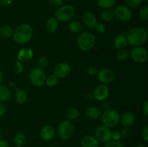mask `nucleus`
Returning a JSON list of instances; mask_svg holds the SVG:
<instances>
[{"label": "nucleus", "mask_w": 148, "mask_h": 147, "mask_svg": "<svg viewBox=\"0 0 148 147\" xmlns=\"http://www.w3.org/2000/svg\"><path fill=\"white\" fill-rule=\"evenodd\" d=\"M128 42H127L126 35L123 34H119L114 40V46L117 50L124 49L127 46Z\"/></svg>", "instance_id": "obj_20"}, {"label": "nucleus", "mask_w": 148, "mask_h": 147, "mask_svg": "<svg viewBox=\"0 0 148 147\" xmlns=\"http://www.w3.org/2000/svg\"><path fill=\"white\" fill-rule=\"evenodd\" d=\"M98 7L103 10L111 9L115 6L116 0H96Z\"/></svg>", "instance_id": "obj_26"}, {"label": "nucleus", "mask_w": 148, "mask_h": 147, "mask_svg": "<svg viewBox=\"0 0 148 147\" xmlns=\"http://www.w3.org/2000/svg\"><path fill=\"white\" fill-rule=\"evenodd\" d=\"M49 4L53 7H59L63 5L64 0H48Z\"/></svg>", "instance_id": "obj_39"}, {"label": "nucleus", "mask_w": 148, "mask_h": 147, "mask_svg": "<svg viewBox=\"0 0 148 147\" xmlns=\"http://www.w3.org/2000/svg\"><path fill=\"white\" fill-rule=\"evenodd\" d=\"M120 133H121V138H127V135H128V129H127V128H123V129L121 130V131H120Z\"/></svg>", "instance_id": "obj_46"}, {"label": "nucleus", "mask_w": 148, "mask_h": 147, "mask_svg": "<svg viewBox=\"0 0 148 147\" xmlns=\"http://www.w3.org/2000/svg\"><path fill=\"white\" fill-rule=\"evenodd\" d=\"M33 31L31 26L26 23H23L19 25L13 33V39L19 44H26L33 37Z\"/></svg>", "instance_id": "obj_2"}, {"label": "nucleus", "mask_w": 148, "mask_h": 147, "mask_svg": "<svg viewBox=\"0 0 148 147\" xmlns=\"http://www.w3.org/2000/svg\"><path fill=\"white\" fill-rule=\"evenodd\" d=\"M104 147H124V146H123V144H121V142H119V141H114V140H112V141H108V142H107L106 144V145L104 146Z\"/></svg>", "instance_id": "obj_36"}, {"label": "nucleus", "mask_w": 148, "mask_h": 147, "mask_svg": "<svg viewBox=\"0 0 148 147\" xmlns=\"http://www.w3.org/2000/svg\"><path fill=\"white\" fill-rule=\"evenodd\" d=\"M70 66L64 62L57 63L53 69V74L57 78L66 77L70 74Z\"/></svg>", "instance_id": "obj_13"}, {"label": "nucleus", "mask_w": 148, "mask_h": 147, "mask_svg": "<svg viewBox=\"0 0 148 147\" xmlns=\"http://www.w3.org/2000/svg\"><path fill=\"white\" fill-rule=\"evenodd\" d=\"M95 135L98 142L106 143L110 141L111 140V135H112V131L111 128L105 126V125H98L95 129L94 132Z\"/></svg>", "instance_id": "obj_8"}, {"label": "nucleus", "mask_w": 148, "mask_h": 147, "mask_svg": "<svg viewBox=\"0 0 148 147\" xmlns=\"http://www.w3.org/2000/svg\"><path fill=\"white\" fill-rule=\"evenodd\" d=\"M101 110L98 107L90 106L86 110L87 117L90 120H98L101 118Z\"/></svg>", "instance_id": "obj_18"}, {"label": "nucleus", "mask_w": 148, "mask_h": 147, "mask_svg": "<svg viewBox=\"0 0 148 147\" xmlns=\"http://www.w3.org/2000/svg\"><path fill=\"white\" fill-rule=\"evenodd\" d=\"M56 131L54 128L51 125H45L41 128L40 131V138L45 141H50L54 138Z\"/></svg>", "instance_id": "obj_14"}, {"label": "nucleus", "mask_w": 148, "mask_h": 147, "mask_svg": "<svg viewBox=\"0 0 148 147\" xmlns=\"http://www.w3.org/2000/svg\"><path fill=\"white\" fill-rule=\"evenodd\" d=\"M59 27L58 20L55 17H50L46 22V29L49 33H54Z\"/></svg>", "instance_id": "obj_22"}, {"label": "nucleus", "mask_w": 148, "mask_h": 147, "mask_svg": "<svg viewBox=\"0 0 148 147\" xmlns=\"http://www.w3.org/2000/svg\"><path fill=\"white\" fill-rule=\"evenodd\" d=\"M116 57L119 61H126L130 58V52L125 48L118 50L116 54Z\"/></svg>", "instance_id": "obj_27"}, {"label": "nucleus", "mask_w": 148, "mask_h": 147, "mask_svg": "<svg viewBox=\"0 0 148 147\" xmlns=\"http://www.w3.org/2000/svg\"><path fill=\"white\" fill-rule=\"evenodd\" d=\"M2 137H3V133L2 131L0 130V139H2Z\"/></svg>", "instance_id": "obj_51"}, {"label": "nucleus", "mask_w": 148, "mask_h": 147, "mask_svg": "<svg viewBox=\"0 0 148 147\" xmlns=\"http://www.w3.org/2000/svg\"><path fill=\"white\" fill-rule=\"evenodd\" d=\"M143 138L145 142L148 141V125L145 126L144 129L143 131Z\"/></svg>", "instance_id": "obj_42"}, {"label": "nucleus", "mask_w": 148, "mask_h": 147, "mask_svg": "<svg viewBox=\"0 0 148 147\" xmlns=\"http://www.w3.org/2000/svg\"><path fill=\"white\" fill-rule=\"evenodd\" d=\"M121 135L120 131H116L114 132H112V135H111V139H113L114 141H119V140L121 139Z\"/></svg>", "instance_id": "obj_40"}, {"label": "nucleus", "mask_w": 148, "mask_h": 147, "mask_svg": "<svg viewBox=\"0 0 148 147\" xmlns=\"http://www.w3.org/2000/svg\"><path fill=\"white\" fill-rule=\"evenodd\" d=\"M101 117L103 125L109 128L116 127L120 122L119 113L115 110L109 109L104 110Z\"/></svg>", "instance_id": "obj_6"}, {"label": "nucleus", "mask_w": 148, "mask_h": 147, "mask_svg": "<svg viewBox=\"0 0 148 147\" xmlns=\"http://www.w3.org/2000/svg\"><path fill=\"white\" fill-rule=\"evenodd\" d=\"M139 17L143 20H148V7L145 6L139 12Z\"/></svg>", "instance_id": "obj_34"}, {"label": "nucleus", "mask_w": 148, "mask_h": 147, "mask_svg": "<svg viewBox=\"0 0 148 147\" xmlns=\"http://www.w3.org/2000/svg\"><path fill=\"white\" fill-rule=\"evenodd\" d=\"M0 147H10V145L6 140L0 139Z\"/></svg>", "instance_id": "obj_47"}, {"label": "nucleus", "mask_w": 148, "mask_h": 147, "mask_svg": "<svg viewBox=\"0 0 148 147\" xmlns=\"http://www.w3.org/2000/svg\"><path fill=\"white\" fill-rule=\"evenodd\" d=\"M29 79L33 86L36 87H40L44 85L46 79V74L44 69L39 67H36L32 69L30 72Z\"/></svg>", "instance_id": "obj_7"}, {"label": "nucleus", "mask_w": 148, "mask_h": 147, "mask_svg": "<svg viewBox=\"0 0 148 147\" xmlns=\"http://www.w3.org/2000/svg\"><path fill=\"white\" fill-rule=\"evenodd\" d=\"M12 1L13 0H0V5L4 7H10L12 3Z\"/></svg>", "instance_id": "obj_43"}, {"label": "nucleus", "mask_w": 148, "mask_h": 147, "mask_svg": "<svg viewBox=\"0 0 148 147\" xmlns=\"http://www.w3.org/2000/svg\"><path fill=\"white\" fill-rule=\"evenodd\" d=\"M0 7H1V5H0Z\"/></svg>", "instance_id": "obj_55"}, {"label": "nucleus", "mask_w": 148, "mask_h": 147, "mask_svg": "<svg viewBox=\"0 0 148 147\" xmlns=\"http://www.w3.org/2000/svg\"><path fill=\"white\" fill-rule=\"evenodd\" d=\"M94 28H95V31L98 33L103 34V33H104L106 32V26L102 22H98L96 23V24L95 25V27H94Z\"/></svg>", "instance_id": "obj_37"}, {"label": "nucleus", "mask_w": 148, "mask_h": 147, "mask_svg": "<svg viewBox=\"0 0 148 147\" xmlns=\"http://www.w3.org/2000/svg\"><path fill=\"white\" fill-rule=\"evenodd\" d=\"M13 33H14V30L11 26L5 24L0 27V35L4 38L12 37Z\"/></svg>", "instance_id": "obj_25"}, {"label": "nucleus", "mask_w": 148, "mask_h": 147, "mask_svg": "<svg viewBox=\"0 0 148 147\" xmlns=\"http://www.w3.org/2000/svg\"><path fill=\"white\" fill-rule=\"evenodd\" d=\"M130 57L137 63H144L147 61L148 54L147 51L143 46L134 47L130 53Z\"/></svg>", "instance_id": "obj_10"}, {"label": "nucleus", "mask_w": 148, "mask_h": 147, "mask_svg": "<svg viewBox=\"0 0 148 147\" xmlns=\"http://www.w3.org/2000/svg\"><path fill=\"white\" fill-rule=\"evenodd\" d=\"M95 45V37L90 32H83L77 37V46L82 51L88 52L92 50Z\"/></svg>", "instance_id": "obj_4"}, {"label": "nucleus", "mask_w": 148, "mask_h": 147, "mask_svg": "<svg viewBox=\"0 0 148 147\" xmlns=\"http://www.w3.org/2000/svg\"><path fill=\"white\" fill-rule=\"evenodd\" d=\"M143 1H144V2H145V3H147L148 0H143Z\"/></svg>", "instance_id": "obj_52"}, {"label": "nucleus", "mask_w": 148, "mask_h": 147, "mask_svg": "<svg viewBox=\"0 0 148 147\" xmlns=\"http://www.w3.org/2000/svg\"><path fill=\"white\" fill-rule=\"evenodd\" d=\"M75 133V126L72 121L68 120L62 121L57 128V134L62 141H68L70 139Z\"/></svg>", "instance_id": "obj_5"}, {"label": "nucleus", "mask_w": 148, "mask_h": 147, "mask_svg": "<svg viewBox=\"0 0 148 147\" xmlns=\"http://www.w3.org/2000/svg\"><path fill=\"white\" fill-rule=\"evenodd\" d=\"M58 82H59V78L56 77L54 74H51L46 76L45 84L49 87H54L57 85Z\"/></svg>", "instance_id": "obj_31"}, {"label": "nucleus", "mask_w": 148, "mask_h": 147, "mask_svg": "<svg viewBox=\"0 0 148 147\" xmlns=\"http://www.w3.org/2000/svg\"><path fill=\"white\" fill-rule=\"evenodd\" d=\"M124 1L127 7H132V8L139 7L143 2V0H124Z\"/></svg>", "instance_id": "obj_33"}, {"label": "nucleus", "mask_w": 148, "mask_h": 147, "mask_svg": "<svg viewBox=\"0 0 148 147\" xmlns=\"http://www.w3.org/2000/svg\"><path fill=\"white\" fill-rule=\"evenodd\" d=\"M48 147H56V146H48Z\"/></svg>", "instance_id": "obj_53"}, {"label": "nucleus", "mask_w": 148, "mask_h": 147, "mask_svg": "<svg viewBox=\"0 0 148 147\" xmlns=\"http://www.w3.org/2000/svg\"><path fill=\"white\" fill-rule=\"evenodd\" d=\"M114 17L121 22H128L131 20L132 12L129 7L127 5L118 6L114 10Z\"/></svg>", "instance_id": "obj_9"}, {"label": "nucleus", "mask_w": 148, "mask_h": 147, "mask_svg": "<svg viewBox=\"0 0 148 147\" xmlns=\"http://www.w3.org/2000/svg\"><path fill=\"white\" fill-rule=\"evenodd\" d=\"M101 17L104 22H111L114 19V11L111 9H106L103 10L101 12Z\"/></svg>", "instance_id": "obj_28"}, {"label": "nucleus", "mask_w": 148, "mask_h": 147, "mask_svg": "<svg viewBox=\"0 0 148 147\" xmlns=\"http://www.w3.org/2000/svg\"><path fill=\"white\" fill-rule=\"evenodd\" d=\"M136 147H147V146L146 145H145V144H138Z\"/></svg>", "instance_id": "obj_50"}, {"label": "nucleus", "mask_w": 148, "mask_h": 147, "mask_svg": "<svg viewBox=\"0 0 148 147\" xmlns=\"http://www.w3.org/2000/svg\"><path fill=\"white\" fill-rule=\"evenodd\" d=\"M13 141L16 146H24L27 142V137L23 133H17L14 135Z\"/></svg>", "instance_id": "obj_24"}, {"label": "nucleus", "mask_w": 148, "mask_h": 147, "mask_svg": "<svg viewBox=\"0 0 148 147\" xmlns=\"http://www.w3.org/2000/svg\"><path fill=\"white\" fill-rule=\"evenodd\" d=\"M76 10L75 7L69 4L62 5L58 7L55 12V17L61 22H67L71 21L75 16Z\"/></svg>", "instance_id": "obj_3"}, {"label": "nucleus", "mask_w": 148, "mask_h": 147, "mask_svg": "<svg viewBox=\"0 0 148 147\" xmlns=\"http://www.w3.org/2000/svg\"><path fill=\"white\" fill-rule=\"evenodd\" d=\"M102 107L104 110H107L111 109V104L109 102H104L103 103Z\"/></svg>", "instance_id": "obj_45"}, {"label": "nucleus", "mask_w": 148, "mask_h": 147, "mask_svg": "<svg viewBox=\"0 0 148 147\" xmlns=\"http://www.w3.org/2000/svg\"><path fill=\"white\" fill-rule=\"evenodd\" d=\"M11 98V92L8 86L0 84V102H6Z\"/></svg>", "instance_id": "obj_23"}, {"label": "nucleus", "mask_w": 148, "mask_h": 147, "mask_svg": "<svg viewBox=\"0 0 148 147\" xmlns=\"http://www.w3.org/2000/svg\"><path fill=\"white\" fill-rule=\"evenodd\" d=\"M33 57V51L30 48H23L17 53V61L21 63L30 61Z\"/></svg>", "instance_id": "obj_16"}, {"label": "nucleus", "mask_w": 148, "mask_h": 147, "mask_svg": "<svg viewBox=\"0 0 148 147\" xmlns=\"http://www.w3.org/2000/svg\"><path fill=\"white\" fill-rule=\"evenodd\" d=\"M98 81L103 84H108L114 82L115 79V74L111 69L104 68L98 71L97 74Z\"/></svg>", "instance_id": "obj_11"}, {"label": "nucleus", "mask_w": 148, "mask_h": 147, "mask_svg": "<svg viewBox=\"0 0 148 147\" xmlns=\"http://www.w3.org/2000/svg\"><path fill=\"white\" fill-rule=\"evenodd\" d=\"M126 37L128 43L131 46L134 47L142 46L147 41V32L143 27H133L127 32Z\"/></svg>", "instance_id": "obj_1"}, {"label": "nucleus", "mask_w": 148, "mask_h": 147, "mask_svg": "<svg viewBox=\"0 0 148 147\" xmlns=\"http://www.w3.org/2000/svg\"><path fill=\"white\" fill-rule=\"evenodd\" d=\"M69 29L72 33L75 34H78L80 33L82 30V24L78 21H72L69 24Z\"/></svg>", "instance_id": "obj_30"}, {"label": "nucleus", "mask_w": 148, "mask_h": 147, "mask_svg": "<svg viewBox=\"0 0 148 147\" xmlns=\"http://www.w3.org/2000/svg\"><path fill=\"white\" fill-rule=\"evenodd\" d=\"M81 146L82 147H98L99 142L92 135H85L81 140Z\"/></svg>", "instance_id": "obj_19"}, {"label": "nucleus", "mask_w": 148, "mask_h": 147, "mask_svg": "<svg viewBox=\"0 0 148 147\" xmlns=\"http://www.w3.org/2000/svg\"><path fill=\"white\" fill-rule=\"evenodd\" d=\"M16 147H23V146H16Z\"/></svg>", "instance_id": "obj_54"}, {"label": "nucleus", "mask_w": 148, "mask_h": 147, "mask_svg": "<svg viewBox=\"0 0 148 147\" xmlns=\"http://www.w3.org/2000/svg\"><path fill=\"white\" fill-rule=\"evenodd\" d=\"M14 72H15V74H20L23 73V70H24L23 63L20 62L19 61H17L14 62Z\"/></svg>", "instance_id": "obj_35"}, {"label": "nucleus", "mask_w": 148, "mask_h": 147, "mask_svg": "<svg viewBox=\"0 0 148 147\" xmlns=\"http://www.w3.org/2000/svg\"><path fill=\"white\" fill-rule=\"evenodd\" d=\"M14 98L15 102H17L19 105H23L27 102V95L24 89H16L14 94Z\"/></svg>", "instance_id": "obj_21"}, {"label": "nucleus", "mask_w": 148, "mask_h": 147, "mask_svg": "<svg viewBox=\"0 0 148 147\" xmlns=\"http://www.w3.org/2000/svg\"><path fill=\"white\" fill-rule=\"evenodd\" d=\"M9 85H10V89H15L16 88H17L16 84L14 83V82H10V83L9 84Z\"/></svg>", "instance_id": "obj_48"}, {"label": "nucleus", "mask_w": 148, "mask_h": 147, "mask_svg": "<svg viewBox=\"0 0 148 147\" xmlns=\"http://www.w3.org/2000/svg\"><path fill=\"white\" fill-rule=\"evenodd\" d=\"M49 59H48L46 57H44V56L40 58V59H38V66L39 68H40V69H46V68L49 66Z\"/></svg>", "instance_id": "obj_32"}, {"label": "nucleus", "mask_w": 148, "mask_h": 147, "mask_svg": "<svg viewBox=\"0 0 148 147\" xmlns=\"http://www.w3.org/2000/svg\"><path fill=\"white\" fill-rule=\"evenodd\" d=\"M82 22H83L84 24L88 28L92 29L94 28L96 23L98 22L97 21V17L95 14L92 12H85L83 14H82Z\"/></svg>", "instance_id": "obj_15"}, {"label": "nucleus", "mask_w": 148, "mask_h": 147, "mask_svg": "<svg viewBox=\"0 0 148 147\" xmlns=\"http://www.w3.org/2000/svg\"><path fill=\"white\" fill-rule=\"evenodd\" d=\"M98 72V68L95 66H90L89 67H88V69H87V73H88V74L89 75V76H96Z\"/></svg>", "instance_id": "obj_38"}, {"label": "nucleus", "mask_w": 148, "mask_h": 147, "mask_svg": "<svg viewBox=\"0 0 148 147\" xmlns=\"http://www.w3.org/2000/svg\"><path fill=\"white\" fill-rule=\"evenodd\" d=\"M109 95V88L106 84H101L97 86L93 92L92 97L97 101L103 102Z\"/></svg>", "instance_id": "obj_12"}, {"label": "nucleus", "mask_w": 148, "mask_h": 147, "mask_svg": "<svg viewBox=\"0 0 148 147\" xmlns=\"http://www.w3.org/2000/svg\"><path fill=\"white\" fill-rule=\"evenodd\" d=\"M143 113L146 115V116H148V100L145 101L144 104L143 105Z\"/></svg>", "instance_id": "obj_44"}, {"label": "nucleus", "mask_w": 148, "mask_h": 147, "mask_svg": "<svg viewBox=\"0 0 148 147\" xmlns=\"http://www.w3.org/2000/svg\"><path fill=\"white\" fill-rule=\"evenodd\" d=\"M66 119L69 121L76 120L79 117V111L75 108H70L66 112Z\"/></svg>", "instance_id": "obj_29"}, {"label": "nucleus", "mask_w": 148, "mask_h": 147, "mask_svg": "<svg viewBox=\"0 0 148 147\" xmlns=\"http://www.w3.org/2000/svg\"><path fill=\"white\" fill-rule=\"evenodd\" d=\"M135 121V115L130 111L124 112L120 116V122L124 128H130L132 126Z\"/></svg>", "instance_id": "obj_17"}, {"label": "nucleus", "mask_w": 148, "mask_h": 147, "mask_svg": "<svg viewBox=\"0 0 148 147\" xmlns=\"http://www.w3.org/2000/svg\"><path fill=\"white\" fill-rule=\"evenodd\" d=\"M3 79H4V74H3V72L0 70V84L2 83Z\"/></svg>", "instance_id": "obj_49"}, {"label": "nucleus", "mask_w": 148, "mask_h": 147, "mask_svg": "<svg viewBox=\"0 0 148 147\" xmlns=\"http://www.w3.org/2000/svg\"><path fill=\"white\" fill-rule=\"evenodd\" d=\"M7 111V106L4 102H0V117L3 116Z\"/></svg>", "instance_id": "obj_41"}]
</instances>
